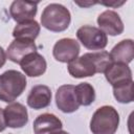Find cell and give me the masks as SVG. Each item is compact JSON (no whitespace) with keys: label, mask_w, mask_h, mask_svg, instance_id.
I'll return each instance as SVG.
<instances>
[{"label":"cell","mask_w":134,"mask_h":134,"mask_svg":"<svg viewBox=\"0 0 134 134\" xmlns=\"http://www.w3.org/2000/svg\"><path fill=\"white\" fill-rule=\"evenodd\" d=\"M112 63L110 53L106 50L84 53L82 57L68 63L67 69L71 76L83 79L93 76L95 73H104Z\"/></svg>","instance_id":"1"},{"label":"cell","mask_w":134,"mask_h":134,"mask_svg":"<svg viewBox=\"0 0 134 134\" xmlns=\"http://www.w3.org/2000/svg\"><path fill=\"white\" fill-rule=\"evenodd\" d=\"M26 76L20 71L9 69L0 74V100L13 103L26 88Z\"/></svg>","instance_id":"2"},{"label":"cell","mask_w":134,"mask_h":134,"mask_svg":"<svg viewBox=\"0 0 134 134\" xmlns=\"http://www.w3.org/2000/svg\"><path fill=\"white\" fill-rule=\"evenodd\" d=\"M71 15L68 8L59 3L48 4L42 12L41 24L46 29L53 32H61L68 28Z\"/></svg>","instance_id":"3"},{"label":"cell","mask_w":134,"mask_h":134,"mask_svg":"<svg viewBox=\"0 0 134 134\" xmlns=\"http://www.w3.org/2000/svg\"><path fill=\"white\" fill-rule=\"evenodd\" d=\"M119 125V114L112 106L99 107L92 115L90 130L92 134H115Z\"/></svg>","instance_id":"4"},{"label":"cell","mask_w":134,"mask_h":134,"mask_svg":"<svg viewBox=\"0 0 134 134\" xmlns=\"http://www.w3.org/2000/svg\"><path fill=\"white\" fill-rule=\"evenodd\" d=\"M76 38L84 47L90 50L104 49L108 44L107 35L99 28L91 25H84L80 27L76 30Z\"/></svg>","instance_id":"5"},{"label":"cell","mask_w":134,"mask_h":134,"mask_svg":"<svg viewBox=\"0 0 134 134\" xmlns=\"http://www.w3.org/2000/svg\"><path fill=\"white\" fill-rule=\"evenodd\" d=\"M80 44L71 38H63L55 42L52 48L53 58L61 63H69L77 58Z\"/></svg>","instance_id":"6"},{"label":"cell","mask_w":134,"mask_h":134,"mask_svg":"<svg viewBox=\"0 0 134 134\" xmlns=\"http://www.w3.org/2000/svg\"><path fill=\"white\" fill-rule=\"evenodd\" d=\"M55 104L59 110L64 113L75 112L80 104L77 103L74 86L73 85H63L58 88L55 92Z\"/></svg>","instance_id":"7"},{"label":"cell","mask_w":134,"mask_h":134,"mask_svg":"<svg viewBox=\"0 0 134 134\" xmlns=\"http://www.w3.org/2000/svg\"><path fill=\"white\" fill-rule=\"evenodd\" d=\"M97 25L103 32L109 36H118L125 29L119 15L111 9H107L98 15Z\"/></svg>","instance_id":"8"},{"label":"cell","mask_w":134,"mask_h":134,"mask_svg":"<svg viewBox=\"0 0 134 134\" xmlns=\"http://www.w3.org/2000/svg\"><path fill=\"white\" fill-rule=\"evenodd\" d=\"M3 112L6 127L17 129L24 127L28 122L27 109L20 103H12L7 105Z\"/></svg>","instance_id":"9"},{"label":"cell","mask_w":134,"mask_h":134,"mask_svg":"<svg viewBox=\"0 0 134 134\" xmlns=\"http://www.w3.org/2000/svg\"><path fill=\"white\" fill-rule=\"evenodd\" d=\"M38 10V2L16 0L10 4L9 14L10 17L17 23H23L26 21L35 20V16Z\"/></svg>","instance_id":"10"},{"label":"cell","mask_w":134,"mask_h":134,"mask_svg":"<svg viewBox=\"0 0 134 134\" xmlns=\"http://www.w3.org/2000/svg\"><path fill=\"white\" fill-rule=\"evenodd\" d=\"M36 51H37V45L35 44V41L15 39L9 44L6 50V58L14 63L20 64V62L27 54Z\"/></svg>","instance_id":"11"},{"label":"cell","mask_w":134,"mask_h":134,"mask_svg":"<svg viewBox=\"0 0 134 134\" xmlns=\"http://www.w3.org/2000/svg\"><path fill=\"white\" fill-rule=\"evenodd\" d=\"M20 66L26 75L31 77H37L42 75L46 71L47 63L44 57L36 51L27 54L20 62Z\"/></svg>","instance_id":"12"},{"label":"cell","mask_w":134,"mask_h":134,"mask_svg":"<svg viewBox=\"0 0 134 134\" xmlns=\"http://www.w3.org/2000/svg\"><path fill=\"white\" fill-rule=\"evenodd\" d=\"M104 73L106 80L109 82V84L112 85V87H115L129 81H133L132 71L127 64L112 62Z\"/></svg>","instance_id":"13"},{"label":"cell","mask_w":134,"mask_h":134,"mask_svg":"<svg viewBox=\"0 0 134 134\" xmlns=\"http://www.w3.org/2000/svg\"><path fill=\"white\" fill-rule=\"evenodd\" d=\"M26 102H27V105L35 110H40L48 107L51 103L50 88L45 85L34 86L29 91Z\"/></svg>","instance_id":"14"},{"label":"cell","mask_w":134,"mask_h":134,"mask_svg":"<svg viewBox=\"0 0 134 134\" xmlns=\"http://www.w3.org/2000/svg\"><path fill=\"white\" fill-rule=\"evenodd\" d=\"M62 127L61 119L51 113L40 114L34 121L35 134H51L62 130Z\"/></svg>","instance_id":"15"},{"label":"cell","mask_w":134,"mask_h":134,"mask_svg":"<svg viewBox=\"0 0 134 134\" xmlns=\"http://www.w3.org/2000/svg\"><path fill=\"white\" fill-rule=\"evenodd\" d=\"M110 57L114 63L129 64L134 59V42L132 39H126L117 43L111 50Z\"/></svg>","instance_id":"16"},{"label":"cell","mask_w":134,"mask_h":134,"mask_svg":"<svg viewBox=\"0 0 134 134\" xmlns=\"http://www.w3.org/2000/svg\"><path fill=\"white\" fill-rule=\"evenodd\" d=\"M40 30V24L36 20H30L23 23H18L13 30V37L18 40L35 41L39 36Z\"/></svg>","instance_id":"17"},{"label":"cell","mask_w":134,"mask_h":134,"mask_svg":"<svg viewBox=\"0 0 134 134\" xmlns=\"http://www.w3.org/2000/svg\"><path fill=\"white\" fill-rule=\"evenodd\" d=\"M74 91L80 106H89L95 100L94 88L89 83H81L74 86Z\"/></svg>","instance_id":"18"},{"label":"cell","mask_w":134,"mask_h":134,"mask_svg":"<svg viewBox=\"0 0 134 134\" xmlns=\"http://www.w3.org/2000/svg\"><path fill=\"white\" fill-rule=\"evenodd\" d=\"M113 95L116 98V100L120 104L132 103L134 99L133 81H129L113 87Z\"/></svg>","instance_id":"19"},{"label":"cell","mask_w":134,"mask_h":134,"mask_svg":"<svg viewBox=\"0 0 134 134\" xmlns=\"http://www.w3.org/2000/svg\"><path fill=\"white\" fill-rule=\"evenodd\" d=\"M5 128H6V124L4 119V112H3V109L0 108V132L4 131Z\"/></svg>","instance_id":"20"},{"label":"cell","mask_w":134,"mask_h":134,"mask_svg":"<svg viewBox=\"0 0 134 134\" xmlns=\"http://www.w3.org/2000/svg\"><path fill=\"white\" fill-rule=\"evenodd\" d=\"M6 52L4 51V49L0 46V68H2L6 62Z\"/></svg>","instance_id":"21"},{"label":"cell","mask_w":134,"mask_h":134,"mask_svg":"<svg viewBox=\"0 0 134 134\" xmlns=\"http://www.w3.org/2000/svg\"><path fill=\"white\" fill-rule=\"evenodd\" d=\"M100 4H104V5H107V6H119L121 4L125 3V1H121V2H99Z\"/></svg>","instance_id":"22"},{"label":"cell","mask_w":134,"mask_h":134,"mask_svg":"<svg viewBox=\"0 0 134 134\" xmlns=\"http://www.w3.org/2000/svg\"><path fill=\"white\" fill-rule=\"evenodd\" d=\"M51 134H69V133H68V132H66V131L60 130V131H57V132H54V133H51Z\"/></svg>","instance_id":"23"}]
</instances>
